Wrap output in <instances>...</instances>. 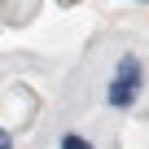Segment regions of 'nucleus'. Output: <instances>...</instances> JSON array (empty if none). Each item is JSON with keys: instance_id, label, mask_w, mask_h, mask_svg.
Instances as JSON below:
<instances>
[{"instance_id": "nucleus-2", "label": "nucleus", "mask_w": 149, "mask_h": 149, "mask_svg": "<svg viewBox=\"0 0 149 149\" xmlns=\"http://www.w3.org/2000/svg\"><path fill=\"white\" fill-rule=\"evenodd\" d=\"M57 149H92V145H88V140H84V136H79V132H66V136H61V145H57Z\"/></svg>"}, {"instance_id": "nucleus-3", "label": "nucleus", "mask_w": 149, "mask_h": 149, "mask_svg": "<svg viewBox=\"0 0 149 149\" xmlns=\"http://www.w3.org/2000/svg\"><path fill=\"white\" fill-rule=\"evenodd\" d=\"M0 149H13V136H9L5 127H0Z\"/></svg>"}, {"instance_id": "nucleus-1", "label": "nucleus", "mask_w": 149, "mask_h": 149, "mask_svg": "<svg viewBox=\"0 0 149 149\" xmlns=\"http://www.w3.org/2000/svg\"><path fill=\"white\" fill-rule=\"evenodd\" d=\"M140 84H145V70H140V57H118V66H114V79H110V88H105V101L114 105V110H127L136 97H140Z\"/></svg>"}]
</instances>
